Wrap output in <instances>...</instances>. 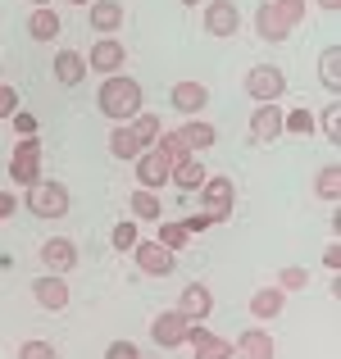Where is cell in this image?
I'll list each match as a JSON object with an SVG mask.
<instances>
[{
	"mask_svg": "<svg viewBox=\"0 0 341 359\" xmlns=\"http://www.w3.org/2000/svg\"><path fill=\"white\" fill-rule=\"evenodd\" d=\"M282 137V109L278 105H260L250 114V141L255 146H269V141Z\"/></svg>",
	"mask_w": 341,
	"mask_h": 359,
	"instance_id": "cell-19",
	"label": "cell"
},
{
	"mask_svg": "<svg viewBox=\"0 0 341 359\" xmlns=\"http://www.w3.org/2000/svg\"><path fill=\"white\" fill-rule=\"evenodd\" d=\"M282 309H287V291H278V287H260L250 296V314L260 318V323H269V318H278Z\"/></svg>",
	"mask_w": 341,
	"mask_h": 359,
	"instance_id": "cell-21",
	"label": "cell"
},
{
	"mask_svg": "<svg viewBox=\"0 0 341 359\" xmlns=\"http://www.w3.org/2000/svg\"><path fill=\"white\" fill-rule=\"evenodd\" d=\"M305 0H264L260 9H255V32H260V41H287L291 32H296V23L305 18Z\"/></svg>",
	"mask_w": 341,
	"mask_h": 359,
	"instance_id": "cell-1",
	"label": "cell"
},
{
	"mask_svg": "<svg viewBox=\"0 0 341 359\" xmlns=\"http://www.w3.org/2000/svg\"><path fill=\"white\" fill-rule=\"evenodd\" d=\"M168 100H173V109H178V114L196 118L205 105H210V91H205V82H173Z\"/></svg>",
	"mask_w": 341,
	"mask_h": 359,
	"instance_id": "cell-17",
	"label": "cell"
},
{
	"mask_svg": "<svg viewBox=\"0 0 341 359\" xmlns=\"http://www.w3.org/2000/svg\"><path fill=\"white\" fill-rule=\"evenodd\" d=\"M178 314H187L192 323H205V318L214 314V291L205 287V282H192V287L178 296Z\"/></svg>",
	"mask_w": 341,
	"mask_h": 359,
	"instance_id": "cell-15",
	"label": "cell"
},
{
	"mask_svg": "<svg viewBox=\"0 0 341 359\" xmlns=\"http://www.w3.org/2000/svg\"><path fill=\"white\" fill-rule=\"evenodd\" d=\"M168 173H173V168H168V159L159 155L155 146L137 155V182L146 187V191H159V187H168Z\"/></svg>",
	"mask_w": 341,
	"mask_h": 359,
	"instance_id": "cell-14",
	"label": "cell"
},
{
	"mask_svg": "<svg viewBox=\"0 0 341 359\" xmlns=\"http://www.w3.org/2000/svg\"><path fill=\"white\" fill-rule=\"evenodd\" d=\"M319 9H328V14H333V9H341V0H319Z\"/></svg>",
	"mask_w": 341,
	"mask_h": 359,
	"instance_id": "cell-43",
	"label": "cell"
},
{
	"mask_svg": "<svg viewBox=\"0 0 341 359\" xmlns=\"http://www.w3.org/2000/svg\"><path fill=\"white\" fill-rule=\"evenodd\" d=\"M14 114H18V91L0 82V118H14Z\"/></svg>",
	"mask_w": 341,
	"mask_h": 359,
	"instance_id": "cell-37",
	"label": "cell"
},
{
	"mask_svg": "<svg viewBox=\"0 0 341 359\" xmlns=\"http://www.w3.org/2000/svg\"><path fill=\"white\" fill-rule=\"evenodd\" d=\"M109 241H114V250H123V255H128L132 250V245H137L141 237H137V219H123L119 223V228H114L109 232Z\"/></svg>",
	"mask_w": 341,
	"mask_h": 359,
	"instance_id": "cell-32",
	"label": "cell"
},
{
	"mask_svg": "<svg viewBox=\"0 0 341 359\" xmlns=\"http://www.w3.org/2000/svg\"><path fill=\"white\" fill-rule=\"evenodd\" d=\"M282 91H287V73H282L278 64H255V69L246 73V96H250L255 105H278Z\"/></svg>",
	"mask_w": 341,
	"mask_h": 359,
	"instance_id": "cell-4",
	"label": "cell"
},
{
	"mask_svg": "<svg viewBox=\"0 0 341 359\" xmlns=\"http://www.w3.org/2000/svg\"><path fill=\"white\" fill-rule=\"evenodd\" d=\"M187 332H192V318L178 314V309H164V314H155V323H150V341L164 346V351L187 346Z\"/></svg>",
	"mask_w": 341,
	"mask_h": 359,
	"instance_id": "cell-8",
	"label": "cell"
},
{
	"mask_svg": "<svg viewBox=\"0 0 341 359\" xmlns=\"http://www.w3.org/2000/svg\"><path fill=\"white\" fill-rule=\"evenodd\" d=\"M187 341H192L196 359H232V341H223V337H214L205 323H192V332H187Z\"/></svg>",
	"mask_w": 341,
	"mask_h": 359,
	"instance_id": "cell-18",
	"label": "cell"
},
{
	"mask_svg": "<svg viewBox=\"0 0 341 359\" xmlns=\"http://www.w3.org/2000/svg\"><path fill=\"white\" fill-rule=\"evenodd\" d=\"M168 182H178V191H201V187H205V164L196 155L182 159V164L168 173Z\"/></svg>",
	"mask_w": 341,
	"mask_h": 359,
	"instance_id": "cell-25",
	"label": "cell"
},
{
	"mask_svg": "<svg viewBox=\"0 0 341 359\" xmlns=\"http://www.w3.org/2000/svg\"><path fill=\"white\" fill-rule=\"evenodd\" d=\"M41 264H46V273L64 278V273L78 269V245H73L69 237H51V241H41Z\"/></svg>",
	"mask_w": 341,
	"mask_h": 359,
	"instance_id": "cell-10",
	"label": "cell"
},
{
	"mask_svg": "<svg viewBox=\"0 0 341 359\" xmlns=\"http://www.w3.org/2000/svg\"><path fill=\"white\" fill-rule=\"evenodd\" d=\"M14 210H18V196L14 191H0V219H14Z\"/></svg>",
	"mask_w": 341,
	"mask_h": 359,
	"instance_id": "cell-40",
	"label": "cell"
},
{
	"mask_svg": "<svg viewBox=\"0 0 341 359\" xmlns=\"http://www.w3.org/2000/svg\"><path fill=\"white\" fill-rule=\"evenodd\" d=\"M18 359H60V351L51 341H23L18 346Z\"/></svg>",
	"mask_w": 341,
	"mask_h": 359,
	"instance_id": "cell-34",
	"label": "cell"
},
{
	"mask_svg": "<svg viewBox=\"0 0 341 359\" xmlns=\"http://www.w3.org/2000/svg\"><path fill=\"white\" fill-rule=\"evenodd\" d=\"M323 264H328V269H333V273L341 269V245H337V241H333V245H328V250H323Z\"/></svg>",
	"mask_w": 341,
	"mask_h": 359,
	"instance_id": "cell-41",
	"label": "cell"
},
{
	"mask_svg": "<svg viewBox=\"0 0 341 359\" xmlns=\"http://www.w3.org/2000/svg\"><path fill=\"white\" fill-rule=\"evenodd\" d=\"M64 5H82V9H87V5H91V0H64Z\"/></svg>",
	"mask_w": 341,
	"mask_h": 359,
	"instance_id": "cell-44",
	"label": "cell"
},
{
	"mask_svg": "<svg viewBox=\"0 0 341 359\" xmlns=\"http://www.w3.org/2000/svg\"><path fill=\"white\" fill-rule=\"evenodd\" d=\"M87 60V69L91 73H119L123 69V60H128V50H123V41H114V36H96V46H91V55H82Z\"/></svg>",
	"mask_w": 341,
	"mask_h": 359,
	"instance_id": "cell-11",
	"label": "cell"
},
{
	"mask_svg": "<svg viewBox=\"0 0 341 359\" xmlns=\"http://www.w3.org/2000/svg\"><path fill=\"white\" fill-rule=\"evenodd\" d=\"M155 150L168 159V168H178L182 159H192V150L182 146V137H178V132H159V137H155Z\"/></svg>",
	"mask_w": 341,
	"mask_h": 359,
	"instance_id": "cell-26",
	"label": "cell"
},
{
	"mask_svg": "<svg viewBox=\"0 0 341 359\" xmlns=\"http://www.w3.org/2000/svg\"><path fill=\"white\" fill-rule=\"evenodd\" d=\"M232 355L236 359H278V341H273L264 327H246L232 341Z\"/></svg>",
	"mask_w": 341,
	"mask_h": 359,
	"instance_id": "cell-12",
	"label": "cell"
},
{
	"mask_svg": "<svg viewBox=\"0 0 341 359\" xmlns=\"http://www.w3.org/2000/svg\"><path fill=\"white\" fill-rule=\"evenodd\" d=\"M182 5H201V0H182Z\"/></svg>",
	"mask_w": 341,
	"mask_h": 359,
	"instance_id": "cell-46",
	"label": "cell"
},
{
	"mask_svg": "<svg viewBox=\"0 0 341 359\" xmlns=\"http://www.w3.org/2000/svg\"><path fill=\"white\" fill-rule=\"evenodd\" d=\"M182 228H187V232H205V228H214V223H210V214H196V219H187Z\"/></svg>",
	"mask_w": 341,
	"mask_h": 359,
	"instance_id": "cell-42",
	"label": "cell"
},
{
	"mask_svg": "<svg viewBox=\"0 0 341 359\" xmlns=\"http://www.w3.org/2000/svg\"><path fill=\"white\" fill-rule=\"evenodd\" d=\"M41 5H51V0H32V9H41Z\"/></svg>",
	"mask_w": 341,
	"mask_h": 359,
	"instance_id": "cell-45",
	"label": "cell"
},
{
	"mask_svg": "<svg viewBox=\"0 0 341 359\" xmlns=\"http://www.w3.org/2000/svg\"><path fill=\"white\" fill-rule=\"evenodd\" d=\"M314 196H319V201H337V196H341V168L337 164H323V168H319Z\"/></svg>",
	"mask_w": 341,
	"mask_h": 359,
	"instance_id": "cell-27",
	"label": "cell"
},
{
	"mask_svg": "<svg viewBox=\"0 0 341 359\" xmlns=\"http://www.w3.org/2000/svg\"><path fill=\"white\" fill-rule=\"evenodd\" d=\"M64 27H60V14H55L51 5H41V9H32V18H27V36L32 41H55Z\"/></svg>",
	"mask_w": 341,
	"mask_h": 359,
	"instance_id": "cell-23",
	"label": "cell"
},
{
	"mask_svg": "<svg viewBox=\"0 0 341 359\" xmlns=\"http://www.w3.org/2000/svg\"><path fill=\"white\" fill-rule=\"evenodd\" d=\"M9 177L23 182V187H32L41 177V141L36 137H18L14 155H9Z\"/></svg>",
	"mask_w": 341,
	"mask_h": 359,
	"instance_id": "cell-6",
	"label": "cell"
},
{
	"mask_svg": "<svg viewBox=\"0 0 341 359\" xmlns=\"http://www.w3.org/2000/svg\"><path fill=\"white\" fill-rule=\"evenodd\" d=\"M187 237H192V232H187L182 223L164 219V223H159V237H155V241L164 245V250H173V255H178V250H182V245H187Z\"/></svg>",
	"mask_w": 341,
	"mask_h": 359,
	"instance_id": "cell-30",
	"label": "cell"
},
{
	"mask_svg": "<svg viewBox=\"0 0 341 359\" xmlns=\"http://www.w3.org/2000/svg\"><path fill=\"white\" fill-rule=\"evenodd\" d=\"M32 296H36V305L41 309H51V314H60V309H69V282L64 278H55V273H41V278L32 282Z\"/></svg>",
	"mask_w": 341,
	"mask_h": 359,
	"instance_id": "cell-13",
	"label": "cell"
},
{
	"mask_svg": "<svg viewBox=\"0 0 341 359\" xmlns=\"http://www.w3.org/2000/svg\"><path fill=\"white\" fill-rule=\"evenodd\" d=\"M236 32H241L236 0H210L205 5V36H236Z\"/></svg>",
	"mask_w": 341,
	"mask_h": 359,
	"instance_id": "cell-9",
	"label": "cell"
},
{
	"mask_svg": "<svg viewBox=\"0 0 341 359\" xmlns=\"http://www.w3.org/2000/svg\"><path fill=\"white\" fill-rule=\"evenodd\" d=\"M132 128H137V137L146 141V146H155V137L164 132V128H159V118H155V114H146V109H141V114L132 118Z\"/></svg>",
	"mask_w": 341,
	"mask_h": 359,
	"instance_id": "cell-33",
	"label": "cell"
},
{
	"mask_svg": "<svg viewBox=\"0 0 341 359\" xmlns=\"http://www.w3.org/2000/svg\"><path fill=\"white\" fill-rule=\"evenodd\" d=\"M300 287H309V273L305 269H282L278 273V291H300Z\"/></svg>",
	"mask_w": 341,
	"mask_h": 359,
	"instance_id": "cell-35",
	"label": "cell"
},
{
	"mask_svg": "<svg viewBox=\"0 0 341 359\" xmlns=\"http://www.w3.org/2000/svg\"><path fill=\"white\" fill-rule=\"evenodd\" d=\"M178 137H182V146H187V150H192V155H196V150H210L214 141H219V132H214L210 123L192 118V123H182V128H178Z\"/></svg>",
	"mask_w": 341,
	"mask_h": 359,
	"instance_id": "cell-24",
	"label": "cell"
},
{
	"mask_svg": "<svg viewBox=\"0 0 341 359\" xmlns=\"http://www.w3.org/2000/svg\"><path fill=\"white\" fill-rule=\"evenodd\" d=\"M323 132H328V141H333V146L341 141V105H337V100L323 109Z\"/></svg>",
	"mask_w": 341,
	"mask_h": 359,
	"instance_id": "cell-36",
	"label": "cell"
},
{
	"mask_svg": "<svg viewBox=\"0 0 341 359\" xmlns=\"http://www.w3.org/2000/svg\"><path fill=\"white\" fill-rule=\"evenodd\" d=\"M141 105H146V96H141V87L128 78V73H109V78L100 82V114L105 118L132 123L141 114Z\"/></svg>",
	"mask_w": 341,
	"mask_h": 359,
	"instance_id": "cell-2",
	"label": "cell"
},
{
	"mask_svg": "<svg viewBox=\"0 0 341 359\" xmlns=\"http://www.w3.org/2000/svg\"><path fill=\"white\" fill-rule=\"evenodd\" d=\"M132 264H137L146 278H168V273L178 269V255L164 250L159 241H137L132 245Z\"/></svg>",
	"mask_w": 341,
	"mask_h": 359,
	"instance_id": "cell-7",
	"label": "cell"
},
{
	"mask_svg": "<svg viewBox=\"0 0 341 359\" xmlns=\"http://www.w3.org/2000/svg\"><path fill=\"white\" fill-rule=\"evenodd\" d=\"M105 359H141V355H137V346H132V341H109Z\"/></svg>",
	"mask_w": 341,
	"mask_h": 359,
	"instance_id": "cell-38",
	"label": "cell"
},
{
	"mask_svg": "<svg viewBox=\"0 0 341 359\" xmlns=\"http://www.w3.org/2000/svg\"><path fill=\"white\" fill-rule=\"evenodd\" d=\"M23 205L36 214V219H64V214H69V187H64V182H46V177H36V182L27 187Z\"/></svg>",
	"mask_w": 341,
	"mask_h": 359,
	"instance_id": "cell-3",
	"label": "cell"
},
{
	"mask_svg": "<svg viewBox=\"0 0 341 359\" xmlns=\"http://www.w3.org/2000/svg\"><path fill=\"white\" fill-rule=\"evenodd\" d=\"M87 23L96 36H109L123 27V0H91L87 5Z\"/></svg>",
	"mask_w": 341,
	"mask_h": 359,
	"instance_id": "cell-16",
	"label": "cell"
},
{
	"mask_svg": "<svg viewBox=\"0 0 341 359\" xmlns=\"http://www.w3.org/2000/svg\"><path fill=\"white\" fill-rule=\"evenodd\" d=\"M319 78H323V87H328V91H337V87H341V50H337V46H328V50H323Z\"/></svg>",
	"mask_w": 341,
	"mask_h": 359,
	"instance_id": "cell-29",
	"label": "cell"
},
{
	"mask_svg": "<svg viewBox=\"0 0 341 359\" xmlns=\"http://www.w3.org/2000/svg\"><path fill=\"white\" fill-rule=\"evenodd\" d=\"M9 123H14V132H18V137H36V118H32V114H23V109H18V114L9 118Z\"/></svg>",
	"mask_w": 341,
	"mask_h": 359,
	"instance_id": "cell-39",
	"label": "cell"
},
{
	"mask_svg": "<svg viewBox=\"0 0 341 359\" xmlns=\"http://www.w3.org/2000/svg\"><path fill=\"white\" fill-rule=\"evenodd\" d=\"M132 214H137V219H164V210H159V196L146 191V187H137V191H132Z\"/></svg>",
	"mask_w": 341,
	"mask_h": 359,
	"instance_id": "cell-28",
	"label": "cell"
},
{
	"mask_svg": "<svg viewBox=\"0 0 341 359\" xmlns=\"http://www.w3.org/2000/svg\"><path fill=\"white\" fill-rule=\"evenodd\" d=\"M51 69H55V78H60V87H78V82L87 78V60H82L78 50H60Z\"/></svg>",
	"mask_w": 341,
	"mask_h": 359,
	"instance_id": "cell-22",
	"label": "cell"
},
{
	"mask_svg": "<svg viewBox=\"0 0 341 359\" xmlns=\"http://www.w3.org/2000/svg\"><path fill=\"white\" fill-rule=\"evenodd\" d=\"M232 201H236L232 177H223V173L205 177V187H201V214H210V223L232 219Z\"/></svg>",
	"mask_w": 341,
	"mask_h": 359,
	"instance_id": "cell-5",
	"label": "cell"
},
{
	"mask_svg": "<svg viewBox=\"0 0 341 359\" xmlns=\"http://www.w3.org/2000/svg\"><path fill=\"white\" fill-rule=\"evenodd\" d=\"M141 150H146V141L137 137V128H132V123H114V132H109V155L114 159H137Z\"/></svg>",
	"mask_w": 341,
	"mask_h": 359,
	"instance_id": "cell-20",
	"label": "cell"
},
{
	"mask_svg": "<svg viewBox=\"0 0 341 359\" xmlns=\"http://www.w3.org/2000/svg\"><path fill=\"white\" fill-rule=\"evenodd\" d=\"M282 132L309 137V132H314V109H291V114H282Z\"/></svg>",
	"mask_w": 341,
	"mask_h": 359,
	"instance_id": "cell-31",
	"label": "cell"
}]
</instances>
